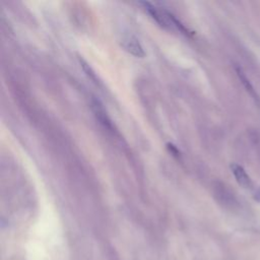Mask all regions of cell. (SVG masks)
Wrapping results in <instances>:
<instances>
[{"instance_id": "obj_1", "label": "cell", "mask_w": 260, "mask_h": 260, "mask_svg": "<svg viewBox=\"0 0 260 260\" xmlns=\"http://www.w3.org/2000/svg\"><path fill=\"white\" fill-rule=\"evenodd\" d=\"M91 110L96 118V120L104 126L106 127L107 129L109 130H113L114 126H113V123H112V120L110 119L108 113L106 112L104 106L102 105V103L99 101V100H95V99H92L91 100Z\"/></svg>"}, {"instance_id": "obj_2", "label": "cell", "mask_w": 260, "mask_h": 260, "mask_svg": "<svg viewBox=\"0 0 260 260\" xmlns=\"http://www.w3.org/2000/svg\"><path fill=\"white\" fill-rule=\"evenodd\" d=\"M230 168L236 181L241 187H243L244 189H253L254 187L253 181L242 166L234 162L230 166Z\"/></svg>"}, {"instance_id": "obj_3", "label": "cell", "mask_w": 260, "mask_h": 260, "mask_svg": "<svg viewBox=\"0 0 260 260\" xmlns=\"http://www.w3.org/2000/svg\"><path fill=\"white\" fill-rule=\"evenodd\" d=\"M121 46L124 48L125 51H127L128 53H130L131 55L138 57V58H142L145 55V52L141 46V44L139 43V41L133 37H126L123 39Z\"/></svg>"}, {"instance_id": "obj_4", "label": "cell", "mask_w": 260, "mask_h": 260, "mask_svg": "<svg viewBox=\"0 0 260 260\" xmlns=\"http://www.w3.org/2000/svg\"><path fill=\"white\" fill-rule=\"evenodd\" d=\"M236 73H237V75H238V77H239L241 83H242L243 86L245 87L246 91L253 98V100L255 101V103L260 106V98H259L258 93L256 92V89H254V86L252 85L250 79L247 77V75L245 74V72L242 70V68H240V67L237 66V67H236Z\"/></svg>"}, {"instance_id": "obj_5", "label": "cell", "mask_w": 260, "mask_h": 260, "mask_svg": "<svg viewBox=\"0 0 260 260\" xmlns=\"http://www.w3.org/2000/svg\"><path fill=\"white\" fill-rule=\"evenodd\" d=\"M78 59H79V63H80V65H81V67H82L83 71L86 73V75H87L90 79H92L93 81H96V80H98L96 75H95L94 71L92 70V68L88 65V63H87L85 60H83L82 58H80V57H79Z\"/></svg>"}, {"instance_id": "obj_6", "label": "cell", "mask_w": 260, "mask_h": 260, "mask_svg": "<svg viewBox=\"0 0 260 260\" xmlns=\"http://www.w3.org/2000/svg\"><path fill=\"white\" fill-rule=\"evenodd\" d=\"M167 148L169 149V151L173 154V155H175V156H177V157H179L180 155H181V152H180V150L173 144V143H167Z\"/></svg>"}, {"instance_id": "obj_7", "label": "cell", "mask_w": 260, "mask_h": 260, "mask_svg": "<svg viewBox=\"0 0 260 260\" xmlns=\"http://www.w3.org/2000/svg\"><path fill=\"white\" fill-rule=\"evenodd\" d=\"M254 199H255L256 201L260 202V188L255 191V193H254Z\"/></svg>"}]
</instances>
